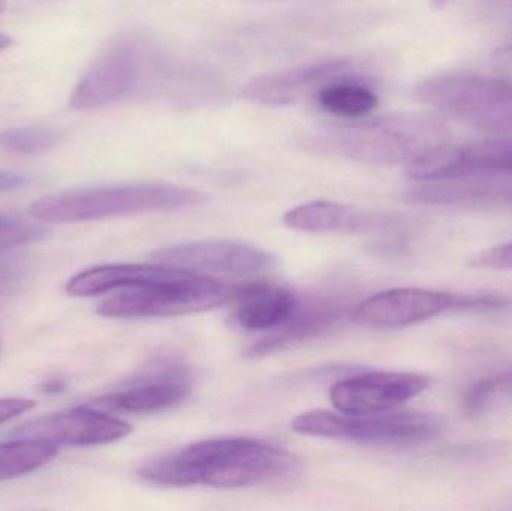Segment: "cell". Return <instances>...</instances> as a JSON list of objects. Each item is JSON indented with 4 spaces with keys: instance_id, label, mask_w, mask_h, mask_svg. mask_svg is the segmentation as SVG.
I'll return each mask as SVG.
<instances>
[{
    "instance_id": "1",
    "label": "cell",
    "mask_w": 512,
    "mask_h": 511,
    "mask_svg": "<svg viewBox=\"0 0 512 511\" xmlns=\"http://www.w3.org/2000/svg\"><path fill=\"white\" fill-rule=\"evenodd\" d=\"M300 470L292 453L255 438H215L144 462L138 476L164 488H252L291 479Z\"/></svg>"
},
{
    "instance_id": "2",
    "label": "cell",
    "mask_w": 512,
    "mask_h": 511,
    "mask_svg": "<svg viewBox=\"0 0 512 511\" xmlns=\"http://www.w3.org/2000/svg\"><path fill=\"white\" fill-rule=\"evenodd\" d=\"M447 141L448 129L441 120L400 113L321 129L307 138V147L369 164L406 165Z\"/></svg>"
},
{
    "instance_id": "3",
    "label": "cell",
    "mask_w": 512,
    "mask_h": 511,
    "mask_svg": "<svg viewBox=\"0 0 512 511\" xmlns=\"http://www.w3.org/2000/svg\"><path fill=\"white\" fill-rule=\"evenodd\" d=\"M206 201L197 189L168 183H129L74 189L47 195L30 207V215L44 224H75L141 213L191 209Z\"/></svg>"
},
{
    "instance_id": "4",
    "label": "cell",
    "mask_w": 512,
    "mask_h": 511,
    "mask_svg": "<svg viewBox=\"0 0 512 511\" xmlns=\"http://www.w3.org/2000/svg\"><path fill=\"white\" fill-rule=\"evenodd\" d=\"M236 287L180 269L173 276L119 288L98 305L107 318L177 317L209 311L230 302Z\"/></svg>"
},
{
    "instance_id": "5",
    "label": "cell",
    "mask_w": 512,
    "mask_h": 511,
    "mask_svg": "<svg viewBox=\"0 0 512 511\" xmlns=\"http://www.w3.org/2000/svg\"><path fill=\"white\" fill-rule=\"evenodd\" d=\"M418 101L472 128L512 132V81L474 72H444L421 81Z\"/></svg>"
},
{
    "instance_id": "6",
    "label": "cell",
    "mask_w": 512,
    "mask_h": 511,
    "mask_svg": "<svg viewBox=\"0 0 512 511\" xmlns=\"http://www.w3.org/2000/svg\"><path fill=\"white\" fill-rule=\"evenodd\" d=\"M291 429L307 437L373 446L409 447L438 438L444 429V422L433 414L411 411L346 414L312 410L295 417Z\"/></svg>"
},
{
    "instance_id": "7",
    "label": "cell",
    "mask_w": 512,
    "mask_h": 511,
    "mask_svg": "<svg viewBox=\"0 0 512 511\" xmlns=\"http://www.w3.org/2000/svg\"><path fill=\"white\" fill-rule=\"evenodd\" d=\"M366 75L354 59H328L259 75L242 90L243 99L252 104L282 107L316 98L321 90L339 81H364Z\"/></svg>"
},
{
    "instance_id": "8",
    "label": "cell",
    "mask_w": 512,
    "mask_h": 511,
    "mask_svg": "<svg viewBox=\"0 0 512 511\" xmlns=\"http://www.w3.org/2000/svg\"><path fill=\"white\" fill-rule=\"evenodd\" d=\"M132 426L108 411L84 405L30 420L11 432L12 438L38 440L54 446H104L128 437Z\"/></svg>"
},
{
    "instance_id": "9",
    "label": "cell",
    "mask_w": 512,
    "mask_h": 511,
    "mask_svg": "<svg viewBox=\"0 0 512 511\" xmlns=\"http://www.w3.org/2000/svg\"><path fill=\"white\" fill-rule=\"evenodd\" d=\"M462 294L426 288H393L358 303L352 320L364 329L396 330L460 311Z\"/></svg>"
},
{
    "instance_id": "10",
    "label": "cell",
    "mask_w": 512,
    "mask_h": 511,
    "mask_svg": "<svg viewBox=\"0 0 512 511\" xmlns=\"http://www.w3.org/2000/svg\"><path fill=\"white\" fill-rule=\"evenodd\" d=\"M153 261L197 275L248 276L273 269L276 258L236 240H203L159 249Z\"/></svg>"
},
{
    "instance_id": "11",
    "label": "cell",
    "mask_w": 512,
    "mask_h": 511,
    "mask_svg": "<svg viewBox=\"0 0 512 511\" xmlns=\"http://www.w3.org/2000/svg\"><path fill=\"white\" fill-rule=\"evenodd\" d=\"M191 389V372L185 365L161 360L122 390L101 396L89 405L108 413L153 414L176 407L188 398Z\"/></svg>"
},
{
    "instance_id": "12",
    "label": "cell",
    "mask_w": 512,
    "mask_h": 511,
    "mask_svg": "<svg viewBox=\"0 0 512 511\" xmlns=\"http://www.w3.org/2000/svg\"><path fill=\"white\" fill-rule=\"evenodd\" d=\"M430 380L412 372H367L337 381L331 404L346 414H373L396 410L429 389Z\"/></svg>"
},
{
    "instance_id": "13",
    "label": "cell",
    "mask_w": 512,
    "mask_h": 511,
    "mask_svg": "<svg viewBox=\"0 0 512 511\" xmlns=\"http://www.w3.org/2000/svg\"><path fill=\"white\" fill-rule=\"evenodd\" d=\"M140 56L131 42H120L105 51L72 92L69 107L93 110L125 98L137 86Z\"/></svg>"
},
{
    "instance_id": "14",
    "label": "cell",
    "mask_w": 512,
    "mask_h": 511,
    "mask_svg": "<svg viewBox=\"0 0 512 511\" xmlns=\"http://www.w3.org/2000/svg\"><path fill=\"white\" fill-rule=\"evenodd\" d=\"M348 309V297L342 294H316L298 299L297 308L288 321L252 345L246 356L259 359L327 333L345 317Z\"/></svg>"
},
{
    "instance_id": "15",
    "label": "cell",
    "mask_w": 512,
    "mask_h": 511,
    "mask_svg": "<svg viewBox=\"0 0 512 511\" xmlns=\"http://www.w3.org/2000/svg\"><path fill=\"white\" fill-rule=\"evenodd\" d=\"M234 321L251 332H273L291 317L298 296L283 285L255 282L236 287L233 297Z\"/></svg>"
},
{
    "instance_id": "16",
    "label": "cell",
    "mask_w": 512,
    "mask_h": 511,
    "mask_svg": "<svg viewBox=\"0 0 512 511\" xmlns=\"http://www.w3.org/2000/svg\"><path fill=\"white\" fill-rule=\"evenodd\" d=\"M283 224L304 233H358L382 224L381 218L336 201H312L288 210Z\"/></svg>"
},
{
    "instance_id": "17",
    "label": "cell",
    "mask_w": 512,
    "mask_h": 511,
    "mask_svg": "<svg viewBox=\"0 0 512 511\" xmlns=\"http://www.w3.org/2000/svg\"><path fill=\"white\" fill-rule=\"evenodd\" d=\"M177 267L165 264H105L96 266L69 279L66 293L72 297H90L131 285L144 284L168 278L179 272Z\"/></svg>"
},
{
    "instance_id": "18",
    "label": "cell",
    "mask_w": 512,
    "mask_h": 511,
    "mask_svg": "<svg viewBox=\"0 0 512 511\" xmlns=\"http://www.w3.org/2000/svg\"><path fill=\"white\" fill-rule=\"evenodd\" d=\"M459 179L512 176V137L496 135L459 146Z\"/></svg>"
},
{
    "instance_id": "19",
    "label": "cell",
    "mask_w": 512,
    "mask_h": 511,
    "mask_svg": "<svg viewBox=\"0 0 512 511\" xmlns=\"http://www.w3.org/2000/svg\"><path fill=\"white\" fill-rule=\"evenodd\" d=\"M318 104L328 113L345 119H361L378 107V95L358 80L331 84L316 96Z\"/></svg>"
},
{
    "instance_id": "20",
    "label": "cell",
    "mask_w": 512,
    "mask_h": 511,
    "mask_svg": "<svg viewBox=\"0 0 512 511\" xmlns=\"http://www.w3.org/2000/svg\"><path fill=\"white\" fill-rule=\"evenodd\" d=\"M59 452L54 444L38 440H20L0 443V482L26 476L53 461Z\"/></svg>"
},
{
    "instance_id": "21",
    "label": "cell",
    "mask_w": 512,
    "mask_h": 511,
    "mask_svg": "<svg viewBox=\"0 0 512 511\" xmlns=\"http://www.w3.org/2000/svg\"><path fill=\"white\" fill-rule=\"evenodd\" d=\"M511 401L512 372H505L475 383L466 393L463 405L468 416L483 417Z\"/></svg>"
},
{
    "instance_id": "22",
    "label": "cell",
    "mask_w": 512,
    "mask_h": 511,
    "mask_svg": "<svg viewBox=\"0 0 512 511\" xmlns=\"http://www.w3.org/2000/svg\"><path fill=\"white\" fill-rule=\"evenodd\" d=\"M60 143V135L45 128H9L0 131V147L17 155H41Z\"/></svg>"
},
{
    "instance_id": "23",
    "label": "cell",
    "mask_w": 512,
    "mask_h": 511,
    "mask_svg": "<svg viewBox=\"0 0 512 511\" xmlns=\"http://www.w3.org/2000/svg\"><path fill=\"white\" fill-rule=\"evenodd\" d=\"M48 230L39 224H30L15 216L0 215V252L47 236Z\"/></svg>"
},
{
    "instance_id": "24",
    "label": "cell",
    "mask_w": 512,
    "mask_h": 511,
    "mask_svg": "<svg viewBox=\"0 0 512 511\" xmlns=\"http://www.w3.org/2000/svg\"><path fill=\"white\" fill-rule=\"evenodd\" d=\"M471 264L477 269L512 270V242L480 252Z\"/></svg>"
},
{
    "instance_id": "25",
    "label": "cell",
    "mask_w": 512,
    "mask_h": 511,
    "mask_svg": "<svg viewBox=\"0 0 512 511\" xmlns=\"http://www.w3.org/2000/svg\"><path fill=\"white\" fill-rule=\"evenodd\" d=\"M35 402L32 399L21 398H2L0 399V425L21 416V414L29 413L35 408Z\"/></svg>"
},
{
    "instance_id": "26",
    "label": "cell",
    "mask_w": 512,
    "mask_h": 511,
    "mask_svg": "<svg viewBox=\"0 0 512 511\" xmlns=\"http://www.w3.org/2000/svg\"><path fill=\"white\" fill-rule=\"evenodd\" d=\"M30 183L32 180L26 174L0 171V192L17 191V189L26 188Z\"/></svg>"
},
{
    "instance_id": "27",
    "label": "cell",
    "mask_w": 512,
    "mask_h": 511,
    "mask_svg": "<svg viewBox=\"0 0 512 511\" xmlns=\"http://www.w3.org/2000/svg\"><path fill=\"white\" fill-rule=\"evenodd\" d=\"M21 279V270L15 266L0 264V294L9 293L17 287Z\"/></svg>"
},
{
    "instance_id": "28",
    "label": "cell",
    "mask_w": 512,
    "mask_h": 511,
    "mask_svg": "<svg viewBox=\"0 0 512 511\" xmlns=\"http://www.w3.org/2000/svg\"><path fill=\"white\" fill-rule=\"evenodd\" d=\"M12 44V38L9 35H6V33L0 32V51L5 50V48H8L9 45Z\"/></svg>"
},
{
    "instance_id": "29",
    "label": "cell",
    "mask_w": 512,
    "mask_h": 511,
    "mask_svg": "<svg viewBox=\"0 0 512 511\" xmlns=\"http://www.w3.org/2000/svg\"><path fill=\"white\" fill-rule=\"evenodd\" d=\"M54 392L57 393L59 390H62V387H60L59 381H53V383H48L47 386H45V392Z\"/></svg>"
},
{
    "instance_id": "30",
    "label": "cell",
    "mask_w": 512,
    "mask_h": 511,
    "mask_svg": "<svg viewBox=\"0 0 512 511\" xmlns=\"http://www.w3.org/2000/svg\"><path fill=\"white\" fill-rule=\"evenodd\" d=\"M430 2H432V5L436 6V8H445V6L456 2V0H430Z\"/></svg>"
},
{
    "instance_id": "31",
    "label": "cell",
    "mask_w": 512,
    "mask_h": 511,
    "mask_svg": "<svg viewBox=\"0 0 512 511\" xmlns=\"http://www.w3.org/2000/svg\"><path fill=\"white\" fill-rule=\"evenodd\" d=\"M6 9V0H0V14Z\"/></svg>"
}]
</instances>
